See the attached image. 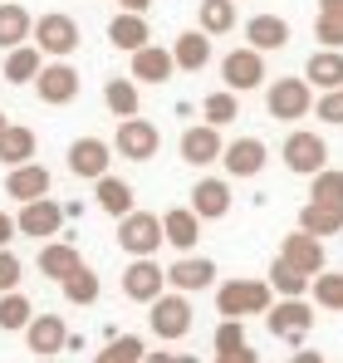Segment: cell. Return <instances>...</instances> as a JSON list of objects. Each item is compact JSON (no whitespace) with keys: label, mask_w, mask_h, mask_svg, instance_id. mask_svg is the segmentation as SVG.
I'll list each match as a JSON object with an SVG mask.
<instances>
[{"label":"cell","mask_w":343,"mask_h":363,"mask_svg":"<svg viewBox=\"0 0 343 363\" xmlns=\"http://www.w3.org/2000/svg\"><path fill=\"white\" fill-rule=\"evenodd\" d=\"M270 304H275L270 280H226V285L216 290L221 319H250V314H265Z\"/></svg>","instance_id":"cell-1"},{"label":"cell","mask_w":343,"mask_h":363,"mask_svg":"<svg viewBox=\"0 0 343 363\" xmlns=\"http://www.w3.org/2000/svg\"><path fill=\"white\" fill-rule=\"evenodd\" d=\"M265 329L275 339H285V344L299 349V339L314 329V304L304 300V295H280V300L265 309Z\"/></svg>","instance_id":"cell-2"},{"label":"cell","mask_w":343,"mask_h":363,"mask_svg":"<svg viewBox=\"0 0 343 363\" xmlns=\"http://www.w3.org/2000/svg\"><path fill=\"white\" fill-rule=\"evenodd\" d=\"M265 108L275 123H299L314 113V84L309 79H275L265 89Z\"/></svg>","instance_id":"cell-3"},{"label":"cell","mask_w":343,"mask_h":363,"mask_svg":"<svg viewBox=\"0 0 343 363\" xmlns=\"http://www.w3.org/2000/svg\"><path fill=\"white\" fill-rule=\"evenodd\" d=\"M30 40H35L50 60H69V55L79 50V20H74V15H64V10H50V15H40V20H35Z\"/></svg>","instance_id":"cell-4"},{"label":"cell","mask_w":343,"mask_h":363,"mask_svg":"<svg viewBox=\"0 0 343 363\" xmlns=\"http://www.w3.org/2000/svg\"><path fill=\"white\" fill-rule=\"evenodd\" d=\"M157 147H162L157 123L137 118V113H133V118H118V133H113V152L118 157H128V162H152Z\"/></svg>","instance_id":"cell-5"},{"label":"cell","mask_w":343,"mask_h":363,"mask_svg":"<svg viewBox=\"0 0 343 363\" xmlns=\"http://www.w3.org/2000/svg\"><path fill=\"white\" fill-rule=\"evenodd\" d=\"M147 309H152L147 324H152L157 339H167V344H172V339H186V334H191V300H186L181 290H162Z\"/></svg>","instance_id":"cell-6"},{"label":"cell","mask_w":343,"mask_h":363,"mask_svg":"<svg viewBox=\"0 0 343 363\" xmlns=\"http://www.w3.org/2000/svg\"><path fill=\"white\" fill-rule=\"evenodd\" d=\"M280 152H285V167L294 177H314L319 167H329V143H324L314 128H294Z\"/></svg>","instance_id":"cell-7"},{"label":"cell","mask_w":343,"mask_h":363,"mask_svg":"<svg viewBox=\"0 0 343 363\" xmlns=\"http://www.w3.org/2000/svg\"><path fill=\"white\" fill-rule=\"evenodd\" d=\"M118 245L128 255H157V245H167L162 241V216L133 206L128 216H118Z\"/></svg>","instance_id":"cell-8"},{"label":"cell","mask_w":343,"mask_h":363,"mask_svg":"<svg viewBox=\"0 0 343 363\" xmlns=\"http://www.w3.org/2000/svg\"><path fill=\"white\" fill-rule=\"evenodd\" d=\"M162 290H167V270H162L152 255H133L128 270H123V295L133 304H152Z\"/></svg>","instance_id":"cell-9"},{"label":"cell","mask_w":343,"mask_h":363,"mask_svg":"<svg viewBox=\"0 0 343 363\" xmlns=\"http://www.w3.org/2000/svg\"><path fill=\"white\" fill-rule=\"evenodd\" d=\"M79 69L74 64H64V60H50L40 74H35V94L50 104V108H64V104H74L79 99Z\"/></svg>","instance_id":"cell-10"},{"label":"cell","mask_w":343,"mask_h":363,"mask_svg":"<svg viewBox=\"0 0 343 363\" xmlns=\"http://www.w3.org/2000/svg\"><path fill=\"white\" fill-rule=\"evenodd\" d=\"M15 226H20V236L50 241V236H59V226H64V206H59L55 196H35V201H20V216H15Z\"/></svg>","instance_id":"cell-11"},{"label":"cell","mask_w":343,"mask_h":363,"mask_svg":"<svg viewBox=\"0 0 343 363\" xmlns=\"http://www.w3.org/2000/svg\"><path fill=\"white\" fill-rule=\"evenodd\" d=\"M221 79H226V89L235 94H250V89H260V79H270L265 74V55L260 50H230L226 60H221Z\"/></svg>","instance_id":"cell-12"},{"label":"cell","mask_w":343,"mask_h":363,"mask_svg":"<svg viewBox=\"0 0 343 363\" xmlns=\"http://www.w3.org/2000/svg\"><path fill=\"white\" fill-rule=\"evenodd\" d=\"M108 162H113V147L103 143V138H74L69 143V172L84 182H99L108 172Z\"/></svg>","instance_id":"cell-13"},{"label":"cell","mask_w":343,"mask_h":363,"mask_svg":"<svg viewBox=\"0 0 343 363\" xmlns=\"http://www.w3.org/2000/svg\"><path fill=\"white\" fill-rule=\"evenodd\" d=\"M211 285H216V260H206V255H176V265H167V290L196 295Z\"/></svg>","instance_id":"cell-14"},{"label":"cell","mask_w":343,"mask_h":363,"mask_svg":"<svg viewBox=\"0 0 343 363\" xmlns=\"http://www.w3.org/2000/svg\"><path fill=\"white\" fill-rule=\"evenodd\" d=\"M280 260H289L299 275H309V280H314V275L324 270V260H329V255H324V241H319V236H309V231H299V226H294L285 241H280Z\"/></svg>","instance_id":"cell-15"},{"label":"cell","mask_w":343,"mask_h":363,"mask_svg":"<svg viewBox=\"0 0 343 363\" xmlns=\"http://www.w3.org/2000/svg\"><path fill=\"white\" fill-rule=\"evenodd\" d=\"M265 162H270V152H265L260 138H235V143L221 147V167H226V177H260Z\"/></svg>","instance_id":"cell-16"},{"label":"cell","mask_w":343,"mask_h":363,"mask_svg":"<svg viewBox=\"0 0 343 363\" xmlns=\"http://www.w3.org/2000/svg\"><path fill=\"white\" fill-rule=\"evenodd\" d=\"M181 162H191V167L221 162V128H211V123L186 128V133H181Z\"/></svg>","instance_id":"cell-17"},{"label":"cell","mask_w":343,"mask_h":363,"mask_svg":"<svg viewBox=\"0 0 343 363\" xmlns=\"http://www.w3.org/2000/svg\"><path fill=\"white\" fill-rule=\"evenodd\" d=\"M25 344H30V354L55 359L59 349L69 344V329H64V319H59V314H35V319L25 324Z\"/></svg>","instance_id":"cell-18"},{"label":"cell","mask_w":343,"mask_h":363,"mask_svg":"<svg viewBox=\"0 0 343 363\" xmlns=\"http://www.w3.org/2000/svg\"><path fill=\"white\" fill-rule=\"evenodd\" d=\"M108 45H113V50H123V55H133V50L152 45L147 15H137V10H118L113 20H108Z\"/></svg>","instance_id":"cell-19"},{"label":"cell","mask_w":343,"mask_h":363,"mask_svg":"<svg viewBox=\"0 0 343 363\" xmlns=\"http://www.w3.org/2000/svg\"><path fill=\"white\" fill-rule=\"evenodd\" d=\"M50 167H40V162H20V167H10L5 172V196H15V201H35V196H50Z\"/></svg>","instance_id":"cell-20"},{"label":"cell","mask_w":343,"mask_h":363,"mask_svg":"<svg viewBox=\"0 0 343 363\" xmlns=\"http://www.w3.org/2000/svg\"><path fill=\"white\" fill-rule=\"evenodd\" d=\"M245 40H250V50H260V55H275V50L289 45V20L285 15H250V20H245Z\"/></svg>","instance_id":"cell-21"},{"label":"cell","mask_w":343,"mask_h":363,"mask_svg":"<svg viewBox=\"0 0 343 363\" xmlns=\"http://www.w3.org/2000/svg\"><path fill=\"white\" fill-rule=\"evenodd\" d=\"M162 241L176 245V255L196 250V241H201V216L191 206H172L167 216H162Z\"/></svg>","instance_id":"cell-22"},{"label":"cell","mask_w":343,"mask_h":363,"mask_svg":"<svg viewBox=\"0 0 343 363\" xmlns=\"http://www.w3.org/2000/svg\"><path fill=\"white\" fill-rule=\"evenodd\" d=\"M191 211L201 216V221H221L230 211V182L221 177H201L191 186Z\"/></svg>","instance_id":"cell-23"},{"label":"cell","mask_w":343,"mask_h":363,"mask_svg":"<svg viewBox=\"0 0 343 363\" xmlns=\"http://www.w3.org/2000/svg\"><path fill=\"white\" fill-rule=\"evenodd\" d=\"M172 74H176L172 50H162V45H142V50H133V79H137V84H167Z\"/></svg>","instance_id":"cell-24"},{"label":"cell","mask_w":343,"mask_h":363,"mask_svg":"<svg viewBox=\"0 0 343 363\" xmlns=\"http://www.w3.org/2000/svg\"><path fill=\"white\" fill-rule=\"evenodd\" d=\"M79 265H84V255L74 241H45V250H40V275L55 280V285H64Z\"/></svg>","instance_id":"cell-25"},{"label":"cell","mask_w":343,"mask_h":363,"mask_svg":"<svg viewBox=\"0 0 343 363\" xmlns=\"http://www.w3.org/2000/svg\"><path fill=\"white\" fill-rule=\"evenodd\" d=\"M172 60H176V69H186V74L206 69V64H211V35H206L201 25H196V30H181L176 45H172Z\"/></svg>","instance_id":"cell-26"},{"label":"cell","mask_w":343,"mask_h":363,"mask_svg":"<svg viewBox=\"0 0 343 363\" xmlns=\"http://www.w3.org/2000/svg\"><path fill=\"white\" fill-rule=\"evenodd\" d=\"M35 147H40L35 128H25V123H5V128H0V162H5V167L35 162Z\"/></svg>","instance_id":"cell-27"},{"label":"cell","mask_w":343,"mask_h":363,"mask_svg":"<svg viewBox=\"0 0 343 363\" xmlns=\"http://www.w3.org/2000/svg\"><path fill=\"white\" fill-rule=\"evenodd\" d=\"M299 231H309V236H339L343 231V206L334 201H304V211H299Z\"/></svg>","instance_id":"cell-28"},{"label":"cell","mask_w":343,"mask_h":363,"mask_svg":"<svg viewBox=\"0 0 343 363\" xmlns=\"http://www.w3.org/2000/svg\"><path fill=\"white\" fill-rule=\"evenodd\" d=\"M40 69H45V50L25 40V45L5 50V69H0V74H5L10 84H35V74H40Z\"/></svg>","instance_id":"cell-29"},{"label":"cell","mask_w":343,"mask_h":363,"mask_svg":"<svg viewBox=\"0 0 343 363\" xmlns=\"http://www.w3.org/2000/svg\"><path fill=\"white\" fill-rule=\"evenodd\" d=\"M30 30H35L30 10H25L20 0H0V50L25 45V40H30Z\"/></svg>","instance_id":"cell-30"},{"label":"cell","mask_w":343,"mask_h":363,"mask_svg":"<svg viewBox=\"0 0 343 363\" xmlns=\"http://www.w3.org/2000/svg\"><path fill=\"white\" fill-rule=\"evenodd\" d=\"M94 201H99L108 216H128V211H133V186L123 177H113V172H103V177L94 182Z\"/></svg>","instance_id":"cell-31"},{"label":"cell","mask_w":343,"mask_h":363,"mask_svg":"<svg viewBox=\"0 0 343 363\" xmlns=\"http://www.w3.org/2000/svg\"><path fill=\"white\" fill-rule=\"evenodd\" d=\"M304 79L314 89H339L343 84V50H319L314 60L304 64Z\"/></svg>","instance_id":"cell-32"},{"label":"cell","mask_w":343,"mask_h":363,"mask_svg":"<svg viewBox=\"0 0 343 363\" xmlns=\"http://www.w3.org/2000/svg\"><path fill=\"white\" fill-rule=\"evenodd\" d=\"M103 104H108L113 118H133V113L142 108V99H137V79H133V74H128V79H108V84H103Z\"/></svg>","instance_id":"cell-33"},{"label":"cell","mask_w":343,"mask_h":363,"mask_svg":"<svg viewBox=\"0 0 343 363\" xmlns=\"http://www.w3.org/2000/svg\"><path fill=\"white\" fill-rule=\"evenodd\" d=\"M201 118L211 123V128H226V123H235V118H240V94H235V89H216V94H206Z\"/></svg>","instance_id":"cell-34"},{"label":"cell","mask_w":343,"mask_h":363,"mask_svg":"<svg viewBox=\"0 0 343 363\" xmlns=\"http://www.w3.org/2000/svg\"><path fill=\"white\" fill-rule=\"evenodd\" d=\"M30 319H35L30 295H20V290H5V295H0V329H5V334H20Z\"/></svg>","instance_id":"cell-35"},{"label":"cell","mask_w":343,"mask_h":363,"mask_svg":"<svg viewBox=\"0 0 343 363\" xmlns=\"http://www.w3.org/2000/svg\"><path fill=\"white\" fill-rule=\"evenodd\" d=\"M309 290H314V309L343 314V275L339 270H319V275L309 280Z\"/></svg>","instance_id":"cell-36"},{"label":"cell","mask_w":343,"mask_h":363,"mask_svg":"<svg viewBox=\"0 0 343 363\" xmlns=\"http://www.w3.org/2000/svg\"><path fill=\"white\" fill-rule=\"evenodd\" d=\"M196 15H201V30H206L211 40H216V35H230L235 20H240V15H235V0H201Z\"/></svg>","instance_id":"cell-37"},{"label":"cell","mask_w":343,"mask_h":363,"mask_svg":"<svg viewBox=\"0 0 343 363\" xmlns=\"http://www.w3.org/2000/svg\"><path fill=\"white\" fill-rule=\"evenodd\" d=\"M64 300L79 304V309H84V304H94V300H99V275H94L89 265H79V270L64 280Z\"/></svg>","instance_id":"cell-38"},{"label":"cell","mask_w":343,"mask_h":363,"mask_svg":"<svg viewBox=\"0 0 343 363\" xmlns=\"http://www.w3.org/2000/svg\"><path fill=\"white\" fill-rule=\"evenodd\" d=\"M309 201H334V206H343V172L339 167H319L309 177Z\"/></svg>","instance_id":"cell-39"},{"label":"cell","mask_w":343,"mask_h":363,"mask_svg":"<svg viewBox=\"0 0 343 363\" xmlns=\"http://www.w3.org/2000/svg\"><path fill=\"white\" fill-rule=\"evenodd\" d=\"M270 290H275V295H304V290H309V275H299L289 260L275 255V260H270Z\"/></svg>","instance_id":"cell-40"},{"label":"cell","mask_w":343,"mask_h":363,"mask_svg":"<svg viewBox=\"0 0 343 363\" xmlns=\"http://www.w3.org/2000/svg\"><path fill=\"white\" fill-rule=\"evenodd\" d=\"M142 339L137 334H118L113 344H103V354H94V363H142Z\"/></svg>","instance_id":"cell-41"},{"label":"cell","mask_w":343,"mask_h":363,"mask_svg":"<svg viewBox=\"0 0 343 363\" xmlns=\"http://www.w3.org/2000/svg\"><path fill=\"white\" fill-rule=\"evenodd\" d=\"M314 118L329 123V128H343V84L339 89H324V94L314 99Z\"/></svg>","instance_id":"cell-42"},{"label":"cell","mask_w":343,"mask_h":363,"mask_svg":"<svg viewBox=\"0 0 343 363\" xmlns=\"http://www.w3.org/2000/svg\"><path fill=\"white\" fill-rule=\"evenodd\" d=\"M314 40H319V50H343V15H319Z\"/></svg>","instance_id":"cell-43"},{"label":"cell","mask_w":343,"mask_h":363,"mask_svg":"<svg viewBox=\"0 0 343 363\" xmlns=\"http://www.w3.org/2000/svg\"><path fill=\"white\" fill-rule=\"evenodd\" d=\"M20 275H25V265H20V255L0 245V295H5V290H20Z\"/></svg>","instance_id":"cell-44"},{"label":"cell","mask_w":343,"mask_h":363,"mask_svg":"<svg viewBox=\"0 0 343 363\" xmlns=\"http://www.w3.org/2000/svg\"><path fill=\"white\" fill-rule=\"evenodd\" d=\"M245 344V319H221L216 324V349H240Z\"/></svg>","instance_id":"cell-45"},{"label":"cell","mask_w":343,"mask_h":363,"mask_svg":"<svg viewBox=\"0 0 343 363\" xmlns=\"http://www.w3.org/2000/svg\"><path fill=\"white\" fill-rule=\"evenodd\" d=\"M216 363H260V354H255L250 344H240V349H216Z\"/></svg>","instance_id":"cell-46"},{"label":"cell","mask_w":343,"mask_h":363,"mask_svg":"<svg viewBox=\"0 0 343 363\" xmlns=\"http://www.w3.org/2000/svg\"><path fill=\"white\" fill-rule=\"evenodd\" d=\"M15 236H20V226H15V216H10V211H0V245H10Z\"/></svg>","instance_id":"cell-47"},{"label":"cell","mask_w":343,"mask_h":363,"mask_svg":"<svg viewBox=\"0 0 343 363\" xmlns=\"http://www.w3.org/2000/svg\"><path fill=\"white\" fill-rule=\"evenodd\" d=\"M289 363H324V354H314V349H299Z\"/></svg>","instance_id":"cell-48"},{"label":"cell","mask_w":343,"mask_h":363,"mask_svg":"<svg viewBox=\"0 0 343 363\" xmlns=\"http://www.w3.org/2000/svg\"><path fill=\"white\" fill-rule=\"evenodd\" d=\"M319 15H343V0H319Z\"/></svg>","instance_id":"cell-49"},{"label":"cell","mask_w":343,"mask_h":363,"mask_svg":"<svg viewBox=\"0 0 343 363\" xmlns=\"http://www.w3.org/2000/svg\"><path fill=\"white\" fill-rule=\"evenodd\" d=\"M118 5H123V10H137V15H147V5H152V0H118Z\"/></svg>","instance_id":"cell-50"},{"label":"cell","mask_w":343,"mask_h":363,"mask_svg":"<svg viewBox=\"0 0 343 363\" xmlns=\"http://www.w3.org/2000/svg\"><path fill=\"white\" fill-rule=\"evenodd\" d=\"M142 363H172V354H152V349H147V354H142Z\"/></svg>","instance_id":"cell-51"},{"label":"cell","mask_w":343,"mask_h":363,"mask_svg":"<svg viewBox=\"0 0 343 363\" xmlns=\"http://www.w3.org/2000/svg\"><path fill=\"white\" fill-rule=\"evenodd\" d=\"M172 363H201V359H191V354H172Z\"/></svg>","instance_id":"cell-52"},{"label":"cell","mask_w":343,"mask_h":363,"mask_svg":"<svg viewBox=\"0 0 343 363\" xmlns=\"http://www.w3.org/2000/svg\"><path fill=\"white\" fill-rule=\"evenodd\" d=\"M5 123H10V118H5V113H0V128H5Z\"/></svg>","instance_id":"cell-53"},{"label":"cell","mask_w":343,"mask_h":363,"mask_svg":"<svg viewBox=\"0 0 343 363\" xmlns=\"http://www.w3.org/2000/svg\"><path fill=\"white\" fill-rule=\"evenodd\" d=\"M40 363H55V359H40Z\"/></svg>","instance_id":"cell-54"}]
</instances>
